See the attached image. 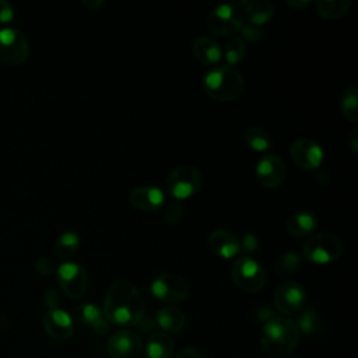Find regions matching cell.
Wrapping results in <instances>:
<instances>
[{
    "instance_id": "cell-1",
    "label": "cell",
    "mask_w": 358,
    "mask_h": 358,
    "mask_svg": "<svg viewBox=\"0 0 358 358\" xmlns=\"http://www.w3.org/2000/svg\"><path fill=\"white\" fill-rule=\"evenodd\" d=\"M144 310V299L131 282L116 280L110 284L102 308L108 322L124 327L134 326L141 322Z\"/></svg>"
},
{
    "instance_id": "cell-2",
    "label": "cell",
    "mask_w": 358,
    "mask_h": 358,
    "mask_svg": "<svg viewBox=\"0 0 358 358\" xmlns=\"http://www.w3.org/2000/svg\"><path fill=\"white\" fill-rule=\"evenodd\" d=\"M299 336L295 320L285 316H274L263 324L260 330V344L266 352L284 355L294 351Z\"/></svg>"
},
{
    "instance_id": "cell-3",
    "label": "cell",
    "mask_w": 358,
    "mask_h": 358,
    "mask_svg": "<svg viewBox=\"0 0 358 358\" xmlns=\"http://www.w3.org/2000/svg\"><path fill=\"white\" fill-rule=\"evenodd\" d=\"M245 88L242 74L231 66H215L203 77L204 92L215 101H234Z\"/></svg>"
},
{
    "instance_id": "cell-4",
    "label": "cell",
    "mask_w": 358,
    "mask_h": 358,
    "mask_svg": "<svg viewBox=\"0 0 358 358\" xmlns=\"http://www.w3.org/2000/svg\"><path fill=\"white\" fill-rule=\"evenodd\" d=\"M246 1L222 3L214 7L208 15V29L217 36H229L243 25V7Z\"/></svg>"
},
{
    "instance_id": "cell-5",
    "label": "cell",
    "mask_w": 358,
    "mask_h": 358,
    "mask_svg": "<svg viewBox=\"0 0 358 358\" xmlns=\"http://www.w3.org/2000/svg\"><path fill=\"white\" fill-rule=\"evenodd\" d=\"M343 252L340 239L331 234H316L310 235L302 246V255L306 260L326 264L336 262Z\"/></svg>"
},
{
    "instance_id": "cell-6",
    "label": "cell",
    "mask_w": 358,
    "mask_h": 358,
    "mask_svg": "<svg viewBox=\"0 0 358 358\" xmlns=\"http://www.w3.org/2000/svg\"><path fill=\"white\" fill-rule=\"evenodd\" d=\"M231 277L238 288L249 294L260 291L266 282V273L262 264L248 255L234 262Z\"/></svg>"
},
{
    "instance_id": "cell-7",
    "label": "cell",
    "mask_w": 358,
    "mask_h": 358,
    "mask_svg": "<svg viewBox=\"0 0 358 358\" xmlns=\"http://www.w3.org/2000/svg\"><path fill=\"white\" fill-rule=\"evenodd\" d=\"M201 183L203 176L194 166L182 165L168 173L165 187L175 200H183L197 193Z\"/></svg>"
},
{
    "instance_id": "cell-8",
    "label": "cell",
    "mask_w": 358,
    "mask_h": 358,
    "mask_svg": "<svg viewBox=\"0 0 358 358\" xmlns=\"http://www.w3.org/2000/svg\"><path fill=\"white\" fill-rule=\"evenodd\" d=\"M29 43L27 36L14 27L0 28V60L17 66L27 60Z\"/></svg>"
},
{
    "instance_id": "cell-9",
    "label": "cell",
    "mask_w": 358,
    "mask_h": 358,
    "mask_svg": "<svg viewBox=\"0 0 358 358\" xmlns=\"http://www.w3.org/2000/svg\"><path fill=\"white\" fill-rule=\"evenodd\" d=\"M57 282L62 291L70 298H80L88 287V275L85 268L77 262H63L56 268Z\"/></svg>"
},
{
    "instance_id": "cell-10",
    "label": "cell",
    "mask_w": 358,
    "mask_h": 358,
    "mask_svg": "<svg viewBox=\"0 0 358 358\" xmlns=\"http://www.w3.org/2000/svg\"><path fill=\"white\" fill-rule=\"evenodd\" d=\"M189 284L185 278L176 274L164 273L151 282V294L165 303H178L187 298Z\"/></svg>"
},
{
    "instance_id": "cell-11",
    "label": "cell",
    "mask_w": 358,
    "mask_h": 358,
    "mask_svg": "<svg viewBox=\"0 0 358 358\" xmlns=\"http://www.w3.org/2000/svg\"><path fill=\"white\" fill-rule=\"evenodd\" d=\"M106 351L110 358H141L144 345L134 330L122 329L109 337Z\"/></svg>"
},
{
    "instance_id": "cell-12",
    "label": "cell",
    "mask_w": 358,
    "mask_h": 358,
    "mask_svg": "<svg viewBox=\"0 0 358 358\" xmlns=\"http://www.w3.org/2000/svg\"><path fill=\"white\" fill-rule=\"evenodd\" d=\"M274 305L285 317L299 313L305 305L303 287L296 281L282 282L274 294Z\"/></svg>"
},
{
    "instance_id": "cell-13",
    "label": "cell",
    "mask_w": 358,
    "mask_h": 358,
    "mask_svg": "<svg viewBox=\"0 0 358 358\" xmlns=\"http://www.w3.org/2000/svg\"><path fill=\"white\" fill-rule=\"evenodd\" d=\"M289 155L294 162L303 169H316L324 159L323 148L310 138H296L289 145Z\"/></svg>"
},
{
    "instance_id": "cell-14",
    "label": "cell",
    "mask_w": 358,
    "mask_h": 358,
    "mask_svg": "<svg viewBox=\"0 0 358 358\" xmlns=\"http://www.w3.org/2000/svg\"><path fill=\"white\" fill-rule=\"evenodd\" d=\"M285 162L274 154L263 155L256 164L257 182L264 187L274 189L280 186L285 179Z\"/></svg>"
},
{
    "instance_id": "cell-15",
    "label": "cell",
    "mask_w": 358,
    "mask_h": 358,
    "mask_svg": "<svg viewBox=\"0 0 358 358\" xmlns=\"http://www.w3.org/2000/svg\"><path fill=\"white\" fill-rule=\"evenodd\" d=\"M42 324L45 331L55 340L63 341L71 337L73 331H74V323L71 316L60 309H49L42 319Z\"/></svg>"
},
{
    "instance_id": "cell-16",
    "label": "cell",
    "mask_w": 358,
    "mask_h": 358,
    "mask_svg": "<svg viewBox=\"0 0 358 358\" xmlns=\"http://www.w3.org/2000/svg\"><path fill=\"white\" fill-rule=\"evenodd\" d=\"M74 319H77L85 327H90L96 334H106L109 330V322L106 320L102 309L91 302L80 303L74 308Z\"/></svg>"
},
{
    "instance_id": "cell-17",
    "label": "cell",
    "mask_w": 358,
    "mask_h": 358,
    "mask_svg": "<svg viewBox=\"0 0 358 358\" xmlns=\"http://www.w3.org/2000/svg\"><path fill=\"white\" fill-rule=\"evenodd\" d=\"M130 204L143 211H157L165 204V194L155 186H138L129 194Z\"/></svg>"
},
{
    "instance_id": "cell-18",
    "label": "cell",
    "mask_w": 358,
    "mask_h": 358,
    "mask_svg": "<svg viewBox=\"0 0 358 358\" xmlns=\"http://www.w3.org/2000/svg\"><path fill=\"white\" fill-rule=\"evenodd\" d=\"M208 246L217 256L222 259H231L238 255L239 250V238L228 229H214L208 235Z\"/></svg>"
},
{
    "instance_id": "cell-19",
    "label": "cell",
    "mask_w": 358,
    "mask_h": 358,
    "mask_svg": "<svg viewBox=\"0 0 358 358\" xmlns=\"http://www.w3.org/2000/svg\"><path fill=\"white\" fill-rule=\"evenodd\" d=\"M316 225H317L316 215L312 211L302 210V211H295L288 217L285 228L288 234L299 238V236L310 235L315 231Z\"/></svg>"
},
{
    "instance_id": "cell-20",
    "label": "cell",
    "mask_w": 358,
    "mask_h": 358,
    "mask_svg": "<svg viewBox=\"0 0 358 358\" xmlns=\"http://www.w3.org/2000/svg\"><path fill=\"white\" fill-rule=\"evenodd\" d=\"M192 52L194 57L204 64H215L222 56L221 46L208 36L196 38L192 43Z\"/></svg>"
},
{
    "instance_id": "cell-21",
    "label": "cell",
    "mask_w": 358,
    "mask_h": 358,
    "mask_svg": "<svg viewBox=\"0 0 358 358\" xmlns=\"http://www.w3.org/2000/svg\"><path fill=\"white\" fill-rule=\"evenodd\" d=\"M175 350L173 340L161 331L152 333L145 343L147 358H171Z\"/></svg>"
},
{
    "instance_id": "cell-22",
    "label": "cell",
    "mask_w": 358,
    "mask_h": 358,
    "mask_svg": "<svg viewBox=\"0 0 358 358\" xmlns=\"http://www.w3.org/2000/svg\"><path fill=\"white\" fill-rule=\"evenodd\" d=\"M274 14V4L268 0H252L246 1L243 7V17H246L249 24L260 27L270 21Z\"/></svg>"
},
{
    "instance_id": "cell-23",
    "label": "cell",
    "mask_w": 358,
    "mask_h": 358,
    "mask_svg": "<svg viewBox=\"0 0 358 358\" xmlns=\"http://www.w3.org/2000/svg\"><path fill=\"white\" fill-rule=\"evenodd\" d=\"M157 324L166 333H178L183 329L186 317L185 313L175 306L161 308L155 315Z\"/></svg>"
},
{
    "instance_id": "cell-24",
    "label": "cell",
    "mask_w": 358,
    "mask_h": 358,
    "mask_svg": "<svg viewBox=\"0 0 358 358\" xmlns=\"http://www.w3.org/2000/svg\"><path fill=\"white\" fill-rule=\"evenodd\" d=\"M317 13L326 20H337L343 17L350 6V0H317L315 3Z\"/></svg>"
},
{
    "instance_id": "cell-25",
    "label": "cell",
    "mask_w": 358,
    "mask_h": 358,
    "mask_svg": "<svg viewBox=\"0 0 358 358\" xmlns=\"http://www.w3.org/2000/svg\"><path fill=\"white\" fill-rule=\"evenodd\" d=\"M80 248V236L76 232L66 231L60 234L55 242V253L60 259L71 257Z\"/></svg>"
},
{
    "instance_id": "cell-26",
    "label": "cell",
    "mask_w": 358,
    "mask_h": 358,
    "mask_svg": "<svg viewBox=\"0 0 358 358\" xmlns=\"http://www.w3.org/2000/svg\"><path fill=\"white\" fill-rule=\"evenodd\" d=\"M295 323L299 334L303 336H316L322 329L320 319L313 308H305L303 310H301Z\"/></svg>"
},
{
    "instance_id": "cell-27",
    "label": "cell",
    "mask_w": 358,
    "mask_h": 358,
    "mask_svg": "<svg viewBox=\"0 0 358 358\" xmlns=\"http://www.w3.org/2000/svg\"><path fill=\"white\" fill-rule=\"evenodd\" d=\"M243 141L249 148H252L255 151H267L273 144L268 131H266L260 127H256V126L249 127L245 131Z\"/></svg>"
},
{
    "instance_id": "cell-28",
    "label": "cell",
    "mask_w": 358,
    "mask_h": 358,
    "mask_svg": "<svg viewBox=\"0 0 358 358\" xmlns=\"http://www.w3.org/2000/svg\"><path fill=\"white\" fill-rule=\"evenodd\" d=\"M340 106H341L343 115L348 120L351 122L358 120V90L355 85H351L344 91Z\"/></svg>"
},
{
    "instance_id": "cell-29",
    "label": "cell",
    "mask_w": 358,
    "mask_h": 358,
    "mask_svg": "<svg viewBox=\"0 0 358 358\" xmlns=\"http://www.w3.org/2000/svg\"><path fill=\"white\" fill-rule=\"evenodd\" d=\"M301 264V256L294 253V252H285L281 253L280 256H277L275 262H274V268L278 274L282 275H288L291 273H294Z\"/></svg>"
},
{
    "instance_id": "cell-30",
    "label": "cell",
    "mask_w": 358,
    "mask_h": 358,
    "mask_svg": "<svg viewBox=\"0 0 358 358\" xmlns=\"http://www.w3.org/2000/svg\"><path fill=\"white\" fill-rule=\"evenodd\" d=\"M246 53V43L241 38L231 39L224 48V57L227 60V66H234L239 63Z\"/></svg>"
},
{
    "instance_id": "cell-31",
    "label": "cell",
    "mask_w": 358,
    "mask_h": 358,
    "mask_svg": "<svg viewBox=\"0 0 358 358\" xmlns=\"http://www.w3.org/2000/svg\"><path fill=\"white\" fill-rule=\"evenodd\" d=\"M183 215V206L180 204L179 200H169L165 204V210H164V217L168 222L175 224L178 222Z\"/></svg>"
},
{
    "instance_id": "cell-32",
    "label": "cell",
    "mask_w": 358,
    "mask_h": 358,
    "mask_svg": "<svg viewBox=\"0 0 358 358\" xmlns=\"http://www.w3.org/2000/svg\"><path fill=\"white\" fill-rule=\"evenodd\" d=\"M241 39L248 43H256L262 39L263 36V32L260 29V27H256L253 24H249V22H243V25L241 27Z\"/></svg>"
},
{
    "instance_id": "cell-33",
    "label": "cell",
    "mask_w": 358,
    "mask_h": 358,
    "mask_svg": "<svg viewBox=\"0 0 358 358\" xmlns=\"http://www.w3.org/2000/svg\"><path fill=\"white\" fill-rule=\"evenodd\" d=\"M259 246V239L253 234H243L242 239H239V250H243L246 253H250L256 250Z\"/></svg>"
},
{
    "instance_id": "cell-34",
    "label": "cell",
    "mask_w": 358,
    "mask_h": 358,
    "mask_svg": "<svg viewBox=\"0 0 358 358\" xmlns=\"http://www.w3.org/2000/svg\"><path fill=\"white\" fill-rule=\"evenodd\" d=\"M35 267H36L38 273H41L42 275H49L56 270L53 260L49 257H39L35 263Z\"/></svg>"
},
{
    "instance_id": "cell-35",
    "label": "cell",
    "mask_w": 358,
    "mask_h": 358,
    "mask_svg": "<svg viewBox=\"0 0 358 358\" xmlns=\"http://www.w3.org/2000/svg\"><path fill=\"white\" fill-rule=\"evenodd\" d=\"M14 18V8L10 1L0 0V22L7 24Z\"/></svg>"
},
{
    "instance_id": "cell-36",
    "label": "cell",
    "mask_w": 358,
    "mask_h": 358,
    "mask_svg": "<svg viewBox=\"0 0 358 358\" xmlns=\"http://www.w3.org/2000/svg\"><path fill=\"white\" fill-rule=\"evenodd\" d=\"M43 302L49 309H56L60 302V298H59V294L56 292V289H53V288L46 289L45 295H43Z\"/></svg>"
},
{
    "instance_id": "cell-37",
    "label": "cell",
    "mask_w": 358,
    "mask_h": 358,
    "mask_svg": "<svg viewBox=\"0 0 358 358\" xmlns=\"http://www.w3.org/2000/svg\"><path fill=\"white\" fill-rule=\"evenodd\" d=\"M176 358H206V357L203 355V352L200 350L193 348V347H186L178 352Z\"/></svg>"
},
{
    "instance_id": "cell-38",
    "label": "cell",
    "mask_w": 358,
    "mask_h": 358,
    "mask_svg": "<svg viewBox=\"0 0 358 358\" xmlns=\"http://www.w3.org/2000/svg\"><path fill=\"white\" fill-rule=\"evenodd\" d=\"M347 143H348V147L351 148L352 154L355 155L358 152V127H354L347 138Z\"/></svg>"
},
{
    "instance_id": "cell-39",
    "label": "cell",
    "mask_w": 358,
    "mask_h": 358,
    "mask_svg": "<svg viewBox=\"0 0 358 358\" xmlns=\"http://www.w3.org/2000/svg\"><path fill=\"white\" fill-rule=\"evenodd\" d=\"M287 4L291 6V7H294V8H303V7H306L308 4H310V1H309V0H288Z\"/></svg>"
},
{
    "instance_id": "cell-40",
    "label": "cell",
    "mask_w": 358,
    "mask_h": 358,
    "mask_svg": "<svg viewBox=\"0 0 358 358\" xmlns=\"http://www.w3.org/2000/svg\"><path fill=\"white\" fill-rule=\"evenodd\" d=\"M83 3L91 8H95V7H99L103 4L102 0H83Z\"/></svg>"
}]
</instances>
